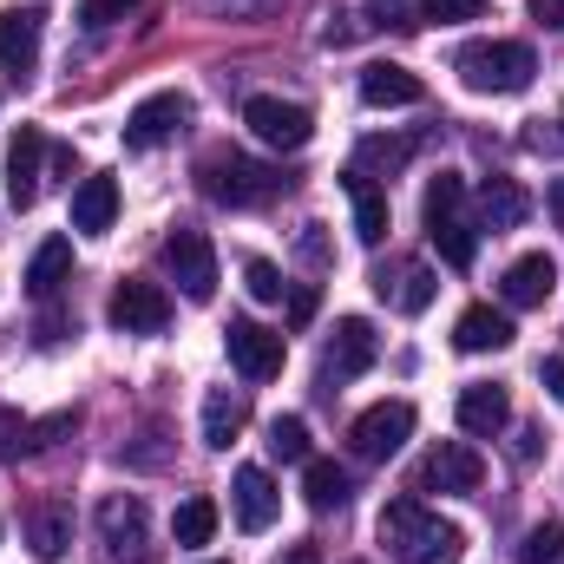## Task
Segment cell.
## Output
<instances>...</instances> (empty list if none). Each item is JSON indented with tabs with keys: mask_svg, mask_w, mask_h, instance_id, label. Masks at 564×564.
I'll return each instance as SVG.
<instances>
[{
	"mask_svg": "<svg viewBox=\"0 0 564 564\" xmlns=\"http://www.w3.org/2000/svg\"><path fill=\"white\" fill-rule=\"evenodd\" d=\"M243 282H250V295H257V302H282V289H289L270 257H250V263H243Z\"/></svg>",
	"mask_w": 564,
	"mask_h": 564,
	"instance_id": "obj_36",
	"label": "cell"
},
{
	"mask_svg": "<svg viewBox=\"0 0 564 564\" xmlns=\"http://www.w3.org/2000/svg\"><path fill=\"white\" fill-rule=\"evenodd\" d=\"M119 224V184L112 177H79V191H73V230L79 237H106Z\"/></svg>",
	"mask_w": 564,
	"mask_h": 564,
	"instance_id": "obj_18",
	"label": "cell"
},
{
	"mask_svg": "<svg viewBox=\"0 0 564 564\" xmlns=\"http://www.w3.org/2000/svg\"><path fill=\"white\" fill-rule=\"evenodd\" d=\"M479 210H486V224H492V230H512V224H525V217H532V197H525L512 177H486V184H479Z\"/></svg>",
	"mask_w": 564,
	"mask_h": 564,
	"instance_id": "obj_26",
	"label": "cell"
},
{
	"mask_svg": "<svg viewBox=\"0 0 564 564\" xmlns=\"http://www.w3.org/2000/svg\"><path fill=\"white\" fill-rule=\"evenodd\" d=\"M375 355H381L375 322H368V315H341V322L328 328V348H322V381H355V375L375 368Z\"/></svg>",
	"mask_w": 564,
	"mask_h": 564,
	"instance_id": "obj_6",
	"label": "cell"
},
{
	"mask_svg": "<svg viewBox=\"0 0 564 564\" xmlns=\"http://www.w3.org/2000/svg\"><path fill=\"white\" fill-rule=\"evenodd\" d=\"M558 558H564V525H558V519L532 525V532L512 545V564H558Z\"/></svg>",
	"mask_w": 564,
	"mask_h": 564,
	"instance_id": "obj_30",
	"label": "cell"
},
{
	"mask_svg": "<svg viewBox=\"0 0 564 564\" xmlns=\"http://www.w3.org/2000/svg\"><path fill=\"white\" fill-rule=\"evenodd\" d=\"M66 276H73V243H66V237H46V243L33 250V263H26V289L46 302V295H59Z\"/></svg>",
	"mask_w": 564,
	"mask_h": 564,
	"instance_id": "obj_27",
	"label": "cell"
},
{
	"mask_svg": "<svg viewBox=\"0 0 564 564\" xmlns=\"http://www.w3.org/2000/svg\"><path fill=\"white\" fill-rule=\"evenodd\" d=\"M40 26H46L40 7H7V13H0V66H7V73H33V59H40Z\"/></svg>",
	"mask_w": 564,
	"mask_h": 564,
	"instance_id": "obj_16",
	"label": "cell"
},
{
	"mask_svg": "<svg viewBox=\"0 0 564 564\" xmlns=\"http://www.w3.org/2000/svg\"><path fill=\"white\" fill-rule=\"evenodd\" d=\"M414 158V144L408 139H368L361 144V158H355V171H401Z\"/></svg>",
	"mask_w": 564,
	"mask_h": 564,
	"instance_id": "obj_34",
	"label": "cell"
},
{
	"mask_svg": "<svg viewBox=\"0 0 564 564\" xmlns=\"http://www.w3.org/2000/svg\"><path fill=\"white\" fill-rule=\"evenodd\" d=\"M375 289H381L401 315H426V308H433V295H440V276H433L426 263H401L394 276H388V270H375Z\"/></svg>",
	"mask_w": 564,
	"mask_h": 564,
	"instance_id": "obj_21",
	"label": "cell"
},
{
	"mask_svg": "<svg viewBox=\"0 0 564 564\" xmlns=\"http://www.w3.org/2000/svg\"><path fill=\"white\" fill-rule=\"evenodd\" d=\"M106 315H112L119 335H164V328H171V295L144 276H126L112 289V308H106Z\"/></svg>",
	"mask_w": 564,
	"mask_h": 564,
	"instance_id": "obj_8",
	"label": "cell"
},
{
	"mask_svg": "<svg viewBox=\"0 0 564 564\" xmlns=\"http://www.w3.org/2000/svg\"><path fill=\"white\" fill-rule=\"evenodd\" d=\"M40 164H46V139L33 126H20L13 144H7V197H13V210L40 204Z\"/></svg>",
	"mask_w": 564,
	"mask_h": 564,
	"instance_id": "obj_14",
	"label": "cell"
},
{
	"mask_svg": "<svg viewBox=\"0 0 564 564\" xmlns=\"http://www.w3.org/2000/svg\"><path fill=\"white\" fill-rule=\"evenodd\" d=\"M381 545L401 564H459L466 532L440 512H426L421 499H388L381 506Z\"/></svg>",
	"mask_w": 564,
	"mask_h": 564,
	"instance_id": "obj_1",
	"label": "cell"
},
{
	"mask_svg": "<svg viewBox=\"0 0 564 564\" xmlns=\"http://www.w3.org/2000/svg\"><path fill=\"white\" fill-rule=\"evenodd\" d=\"M99 539H106V545H112V552L126 558V552H132V545L144 539V506H139V499L112 492V499L99 506Z\"/></svg>",
	"mask_w": 564,
	"mask_h": 564,
	"instance_id": "obj_24",
	"label": "cell"
},
{
	"mask_svg": "<svg viewBox=\"0 0 564 564\" xmlns=\"http://www.w3.org/2000/svg\"><path fill=\"white\" fill-rule=\"evenodd\" d=\"M525 7H532V20H539V26L564 33V0H525Z\"/></svg>",
	"mask_w": 564,
	"mask_h": 564,
	"instance_id": "obj_39",
	"label": "cell"
},
{
	"mask_svg": "<svg viewBox=\"0 0 564 564\" xmlns=\"http://www.w3.org/2000/svg\"><path fill=\"white\" fill-rule=\"evenodd\" d=\"M210 564H217V558H210Z\"/></svg>",
	"mask_w": 564,
	"mask_h": 564,
	"instance_id": "obj_44",
	"label": "cell"
},
{
	"mask_svg": "<svg viewBox=\"0 0 564 564\" xmlns=\"http://www.w3.org/2000/svg\"><path fill=\"white\" fill-rule=\"evenodd\" d=\"M558 289V263L545 257V250H532V257H519L506 282H499V295H506V308H545V295Z\"/></svg>",
	"mask_w": 564,
	"mask_h": 564,
	"instance_id": "obj_17",
	"label": "cell"
},
{
	"mask_svg": "<svg viewBox=\"0 0 564 564\" xmlns=\"http://www.w3.org/2000/svg\"><path fill=\"white\" fill-rule=\"evenodd\" d=\"M302 499L315 506V512H335V506H348V466H335V459H302Z\"/></svg>",
	"mask_w": 564,
	"mask_h": 564,
	"instance_id": "obj_25",
	"label": "cell"
},
{
	"mask_svg": "<svg viewBox=\"0 0 564 564\" xmlns=\"http://www.w3.org/2000/svg\"><path fill=\"white\" fill-rule=\"evenodd\" d=\"M433 237V250L446 257V270H473V257H479V237L466 230V224H440V230H426Z\"/></svg>",
	"mask_w": 564,
	"mask_h": 564,
	"instance_id": "obj_31",
	"label": "cell"
},
{
	"mask_svg": "<svg viewBox=\"0 0 564 564\" xmlns=\"http://www.w3.org/2000/svg\"><path fill=\"white\" fill-rule=\"evenodd\" d=\"M426 99V86H421V73H408V66H368L361 73V106H375V112H388V106H421Z\"/></svg>",
	"mask_w": 564,
	"mask_h": 564,
	"instance_id": "obj_19",
	"label": "cell"
},
{
	"mask_svg": "<svg viewBox=\"0 0 564 564\" xmlns=\"http://www.w3.org/2000/svg\"><path fill=\"white\" fill-rule=\"evenodd\" d=\"M243 126L257 132V144H270V151H302V144L315 139V112L295 106V99H276V93H257L243 106Z\"/></svg>",
	"mask_w": 564,
	"mask_h": 564,
	"instance_id": "obj_5",
	"label": "cell"
},
{
	"mask_svg": "<svg viewBox=\"0 0 564 564\" xmlns=\"http://www.w3.org/2000/svg\"><path fill=\"white\" fill-rule=\"evenodd\" d=\"M341 191L355 197V237H361V243H381V237H388V191H375V177L355 171V164L341 171Z\"/></svg>",
	"mask_w": 564,
	"mask_h": 564,
	"instance_id": "obj_22",
	"label": "cell"
},
{
	"mask_svg": "<svg viewBox=\"0 0 564 564\" xmlns=\"http://www.w3.org/2000/svg\"><path fill=\"white\" fill-rule=\"evenodd\" d=\"M139 0H79V20L86 26H106V20H119V13H132Z\"/></svg>",
	"mask_w": 564,
	"mask_h": 564,
	"instance_id": "obj_38",
	"label": "cell"
},
{
	"mask_svg": "<svg viewBox=\"0 0 564 564\" xmlns=\"http://www.w3.org/2000/svg\"><path fill=\"white\" fill-rule=\"evenodd\" d=\"M453 73L466 79V93H525L532 73H539V59H532L525 40H473L453 59Z\"/></svg>",
	"mask_w": 564,
	"mask_h": 564,
	"instance_id": "obj_3",
	"label": "cell"
},
{
	"mask_svg": "<svg viewBox=\"0 0 564 564\" xmlns=\"http://www.w3.org/2000/svg\"><path fill=\"white\" fill-rule=\"evenodd\" d=\"M375 20L408 33V26H421V7H408V0H375Z\"/></svg>",
	"mask_w": 564,
	"mask_h": 564,
	"instance_id": "obj_37",
	"label": "cell"
},
{
	"mask_svg": "<svg viewBox=\"0 0 564 564\" xmlns=\"http://www.w3.org/2000/svg\"><path fill=\"white\" fill-rule=\"evenodd\" d=\"M459 204H466V177L459 171H440V177H426V230H440V224H459Z\"/></svg>",
	"mask_w": 564,
	"mask_h": 564,
	"instance_id": "obj_28",
	"label": "cell"
},
{
	"mask_svg": "<svg viewBox=\"0 0 564 564\" xmlns=\"http://www.w3.org/2000/svg\"><path fill=\"white\" fill-rule=\"evenodd\" d=\"M197 191L224 210H250V204H270L276 191H289V177H276L270 164H257L243 151H217V158L197 164Z\"/></svg>",
	"mask_w": 564,
	"mask_h": 564,
	"instance_id": "obj_2",
	"label": "cell"
},
{
	"mask_svg": "<svg viewBox=\"0 0 564 564\" xmlns=\"http://www.w3.org/2000/svg\"><path fill=\"white\" fill-rule=\"evenodd\" d=\"M224 348H230V368L243 375V381H276L282 361H289V341H282L276 328H263V322H230L224 328Z\"/></svg>",
	"mask_w": 564,
	"mask_h": 564,
	"instance_id": "obj_7",
	"label": "cell"
},
{
	"mask_svg": "<svg viewBox=\"0 0 564 564\" xmlns=\"http://www.w3.org/2000/svg\"><path fill=\"white\" fill-rule=\"evenodd\" d=\"M66 545H73V512L53 506V499H40V506L26 512V552H33L40 564H59Z\"/></svg>",
	"mask_w": 564,
	"mask_h": 564,
	"instance_id": "obj_20",
	"label": "cell"
},
{
	"mask_svg": "<svg viewBox=\"0 0 564 564\" xmlns=\"http://www.w3.org/2000/svg\"><path fill=\"white\" fill-rule=\"evenodd\" d=\"M250 426V401L243 394H230V388H210L204 394V446L210 453H230V440Z\"/></svg>",
	"mask_w": 564,
	"mask_h": 564,
	"instance_id": "obj_23",
	"label": "cell"
},
{
	"mask_svg": "<svg viewBox=\"0 0 564 564\" xmlns=\"http://www.w3.org/2000/svg\"><path fill=\"white\" fill-rule=\"evenodd\" d=\"M459 433H473V440H499L506 426H512V394L506 388H492V381H473V388H459Z\"/></svg>",
	"mask_w": 564,
	"mask_h": 564,
	"instance_id": "obj_13",
	"label": "cell"
},
{
	"mask_svg": "<svg viewBox=\"0 0 564 564\" xmlns=\"http://www.w3.org/2000/svg\"><path fill=\"white\" fill-rule=\"evenodd\" d=\"M26 453H40L33 421H26V414H13V408H0V466H13V459H26Z\"/></svg>",
	"mask_w": 564,
	"mask_h": 564,
	"instance_id": "obj_33",
	"label": "cell"
},
{
	"mask_svg": "<svg viewBox=\"0 0 564 564\" xmlns=\"http://www.w3.org/2000/svg\"><path fill=\"white\" fill-rule=\"evenodd\" d=\"M308 315H315V289H295V295H289V322H295V328H302V322H308Z\"/></svg>",
	"mask_w": 564,
	"mask_h": 564,
	"instance_id": "obj_41",
	"label": "cell"
},
{
	"mask_svg": "<svg viewBox=\"0 0 564 564\" xmlns=\"http://www.w3.org/2000/svg\"><path fill=\"white\" fill-rule=\"evenodd\" d=\"M421 20H440V26H459V20H486V0H414Z\"/></svg>",
	"mask_w": 564,
	"mask_h": 564,
	"instance_id": "obj_35",
	"label": "cell"
},
{
	"mask_svg": "<svg viewBox=\"0 0 564 564\" xmlns=\"http://www.w3.org/2000/svg\"><path fill=\"white\" fill-rule=\"evenodd\" d=\"M263 446H270V459H308V421L302 414H276Z\"/></svg>",
	"mask_w": 564,
	"mask_h": 564,
	"instance_id": "obj_32",
	"label": "cell"
},
{
	"mask_svg": "<svg viewBox=\"0 0 564 564\" xmlns=\"http://www.w3.org/2000/svg\"><path fill=\"white\" fill-rule=\"evenodd\" d=\"M552 210H558V217H564V177H558V184H552Z\"/></svg>",
	"mask_w": 564,
	"mask_h": 564,
	"instance_id": "obj_43",
	"label": "cell"
},
{
	"mask_svg": "<svg viewBox=\"0 0 564 564\" xmlns=\"http://www.w3.org/2000/svg\"><path fill=\"white\" fill-rule=\"evenodd\" d=\"M408 433H414V408L408 401H375L361 421L348 426V440H355L361 459H394L408 446Z\"/></svg>",
	"mask_w": 564,
	"mask_h": 564,
	"instance_id": "obj_10",
	"label": "cell"
},
{
	"mask_svg": "<svg viewBox=\"0 0 564 564\" xmlns=\"http://www.w3.org/2000/svg\"><path fill=\"white\" fill-rule=\"evenodd\" d=\"M171 539H177V545H210V539H217V506H210V499H184V506L171 512Z\"/></svg>",
	"mask_w": 564,
	"mask_h": 564,
	"instance_id": "obj_29",
	"label": "cell"
},
{
	"mask_svg": "<svg viewBox=\"0 0 564 564\" xmlns=\"http://www.w3.org/2000/svg\"><path fill=\"white\" fill-rule=\"evenodd\" d=\"M539 381H545V394H552V401L564 408V355H552V361L539 368Z\"/></svg>",
	"mask_w": 564,
	"mask_h": 564,
	"instance_id": "obj_40",
	"label": "cell"
},
{
	"mask_svg": "<svg viewBox=\"0 0 564 564\" xmlns=\"http://www.w3.org/2000/svg\"><path fill=\"white\" fill-rule=\"evenodd\" d=\"M479 479H486V459L466 440H440L421 459V473H414L421 492H479Z\"/></svg>",
	"mask_w": 564,
	"mask_h": 564,
	"instance_id": "obj_9",
	"label": "cell"
},
{
	"mask_svg": "<svg viewBox=\"0 0 564 564\" xmlns=\"http://www.w3.org/2000/svg\"><path fill=\"white\" fill-rule=\"evenodd\" d=\"M164 270L184 289V302H210V295H217V250H210V237L191 230V224H177V230L164 237Z\"/></svg>",
	"mask_w": 564,
	"mask_h": 564,
	"instance_id": "obj_4",
	"label": "cell"
},
{
	"mask_svg": "<svg viewBox=\"0 0 564 564\" xmlns=\"http://www.w3.org/2000/svg\"><path fill=\"white\" fill-rule=\"evenodd\" d=\"M191 126V99L184 93H151L132 106V119H126V144L132 151H158L164 139H177Z\"/></svg>",
	"mask_w": 564,
	"mask_h": 564,
	"instance_id": "obj_11",
	"label": "cell"
},
{
	"mask_svg": "<svg viewBox=\"0 0 564 564\" xmlns=\"http://www.w3.org/2000/svg\"><path fill=\"white\" fill-rule=\"evenodd\" d=\"M230 506H237V525H243V532H270L276 512H282V492H276V479H270L263 466H237Z\"/></svg>",
	"mask_w": 564,
	"mask_h": 564,
	"instance_id": "obj_12",
	"label": "cell"
},
{
	"mask_svg": "<svg viewBox=\"0 0 564 564\" xmlns=\"http://www.w3.org/2000/svg\"><path fill=\"white\" fill-rule=\"evenodd\" d=\"M453 348H459V355H499V348H512V315L473 302V308L453 322Z\"/></svg>",
	"mask_w": 564,
	"mask_h": 564,
	"instance_id": "obj_15",
	"label": "cell"
},
{
	"mask_svg": "<svg viewBox=\"0 0 564 564\" xmlns=\"http://www.w3.org/2000/svg\"><path fill=\"white\" fill-rule=\"evenodd\" d=\"M282 564H322V552H315V545H289V552H282Z\"/></svg>",
	"mask_w": 564,
	"mask_h": 564,
	"instance_id": "obj_42",
	"label": "cell"
}]
</instances>
